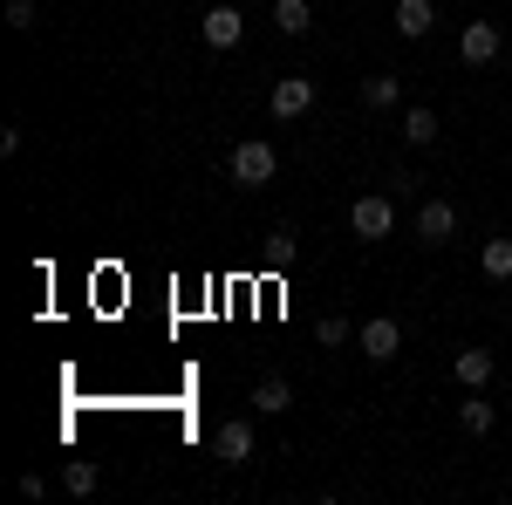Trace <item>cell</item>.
I'll return each mask as SVG.
<instances>
[{
  "label": "cell",
  "mask_w": 512,
  "mask_h": 505,
  "mask_svg": "<svg viewBox=\"0 0 512 505\" xmlns=\"http://www.w3.org/2000/svg\"><path fill=\"white\" fill-rule=\"evenodd\" d=\"M233 185H246V192H260V185H274V171H280V151L267 144V137H246V144H233Z\"/></svg>",
  "instance_id": "1"
},
{
  "label": "cell",
  "mask_w": 512,
  "mask_h": 505,
  "mask_svg": "<svg viewBox=\"0 0 512 505\" xmlns=\"http://www.w3.org/2000/svg\"><path fill=\"white\" fill-rule=\"evenodd\" d=\"M349 226H355V239H390L396 233V205L383 192H362L349 205Z\"/></svg>",
  "instance_id": "2"
},
{
  "label": "cell",
  "mask_w": 512,
  "mask_h": 505,
  "mask_svg": "<svg viewBox=\"0 0 512 505\" xmlns=\"http://www.w3.org/2000/svg\"><path fill=\"white\" fill-rule=\"evenodd\" d=\"M267 110H274L280 123L308 117V110H315V76H280V82H274V96H267Z\"/></svg>",
  "instance_id": "3"
},
{
  "label": "cell",
  "mask_w": 512,
  "mask_h": 505,
  "mask_svg": "<svg viewBox=\"0 0 512 505\" xmlns=\"http://www.w3.org/2000/svg\"><path fill=\"white\" fill-rule=\"evenodd\" d=\"M499 48H506L499 21H465V35H458V55H465L472 69H492V62H499Z\"/></svg>",
  "instance_id": "4"
},
{
  "label": "cell",
  "mask_w": 512,
  "mask_h": 505,
  "mask_svg": "<svg viewBox=\"0 0 512 505\" xmlns=\"http://www.w3.org/2000/svg\"><path fill=\"white\" fill-rule=\"evenodd\" d=\"M212 458H219L226 471H239L246 458H253V424H246V417H226V424L212 430Z\"/></svg>",
  "instance_id": "5"
},
{
  "label": "cell",
  "mask_w": 512,
  "mask_h": 505,
  "mask_svg": "<svg viewBox=\"0 0 512 505\" xmlns=\"http://www.w3.org/2000/svg\"><path fill=\"white\" fill-rule=\"evenodd\" d=\"M355 342H362V355H369V362H390V355L403 349V328H396L390 314H369V321L355 328Z\"/></svg>",
  "instance_id": "6"
},
{
  "label": "cell",
  "mask_w": 512,
  "mask_h": 505,
  "mask_svg": "<svg viewBox=\"0 0 512 505\" xmlns=\"http://www.w3.org/2000/svg\"><path fill=\"white\" fill-rule=\"evenodd\" d=\"M198 28H205V48H239V35H246V14L219 0V7H205V14H198Z\"/></svg>",
  "instance_id": "7"
},
{
  "label": "cell",
  "mask_w": 512,
  "mask_h": 505,
  "mask_svg": "<svg viewBox=\"0 0 512 505\" xmlns=\"http://www.w3.org/2000/svg\"><path fill=\"white\" fill-rule=\"evenodd\" d=\"M451 233H458V205H451V198H424V205H417V239H424V246H444Z\"/></svg>",
  "instance_id": "8"
},
{
  "label": "cell",
  "mask_w": 512,
  "mask_h": 505,
  "mask_svg": "<svg viewBox=\"0 0 512 505\" xmlns=\"http://www.w3.org/2000/svg\"><path fill=\"white\" fill-rule=\"evenodd\" d=\"M431 28H437L431 0H396V35H403V41H424Z\"/></svg>",
  "instance_id": "9"
},
{
  "label": "cell",
  "mask_w": 512,
  "mask_h": 505,
  "mask_svg": "<svg viewBox=\"0 0 512 505\" xmlns=\"http://www.w3.org/2000/svg\"><path fill=\"white\" fill-rule=\"evenodd\" d=\"M451 376H458L465 389H485L492 383V349H458L451 355Z\"/></svg>",
  "instance_id": "10"
},
{
  "label": "cell",
  "mask_w": 512,
  "mask_h": 505,
  "mask_svg": "<svg viewBox=\"0 0 512 505\" xmlns=\"http://www.w3.org/2000/svg\"><path fill=\"white\" fill-rule=\"evenodd\" d=\"M253 410H260V417H280V410H294V383H287V376H267V383L253 389Z\"/></svg>",
  "instance_id": "11"
},
{
  "label": "cell",
  "mask_w": 512,
  "mask_h": 505,
  "mask_svg": "<svg viewBox=\"0 0 512 505\" xmlns=\"http://www.w3.org/2000/svg\"><path fill=\"white\" fill-rule=\"evenodd\" d=\"M274 28L280 35H308L315 28V7L308 0H274Z\"/></svg>",
  "instance_id": "12"
},
{
  "label": "cell",
  "mask_w": 512,
  "mask_h": 505,
  "mask_svg": "<svg viewBox=\"0 0 512 505\" xmlns=\"http://www.w3.org/2000/svg\"><path fill=\"white\" fill-rule=\"evenodd\" d=\"M403 144H417V151H431L437 144V117L417 103V110H403Z\"/></svg>",
  "instance_id": "13"
},
{
  "label": "cell",
  "mask_w": 512,
  "mask_h": 505,
  "mask_svg": "<svg viewBox=\"0 0 512 505\" xmlns=\"http://www.w3.org/2000/svg\"><path fill=\"white\" fill-rule=\"evenodd\" d=\"M362 103H369V110H396V103H403V82L396 76H362Z\"/></svg>",
  "instance_id": "14"
},
{
  "label": "cell",
  "mask_w": 512,
  "mask_h": 505,
  "mask_svg": "<svg viewBox=\"0 0 512 505\" xmlns=\"http://www.w3.org/2000/svg\"><path fill=\"white\" fill-rule=\"evenodd\" d=\"M458 424L472 430V437H485V430L499 424V410H492V403H485V396H478V389H472V396H465V403H458Z\"/></svg>",
  "instance_id": "15"
},
{
  "label": "cell",
  "mask_w": 512,
  "mask_h": 505,
  "mask_svg": "<svg viewBox=\"0 0 512 505\" xmlns=\"http://www.w3.org/2000/svg\"><path fill=\"white\" fill-rule=\"evenodd\" d=\"M294 260H301V233H294V226L267 233V267H294Z\"/></svg>",
  "instance_id": "16"
},
{
  "label": "cell",
  "mask_w": 512,
  "mask_h": 505,
  "mask_svg": "<svg viewBox=\"0 0 512 505\" xmlns=\"http://www.w3.org/2000/svg\"><path fill=\"white\" fill-rule=\"evenodd\" d=\"M478 267H485V280H512V239H485Z\"/></svg>",
  "instance_id": "17"
},
{
  "label": "cell",
  "mask_w": 512,
  "mask_h": 505,
  "mask_svg": "<svg viewBox=\"0 0 512 505\" xmlns=\"http://www.w3.org/2000/svg\"><path fill=\"white\" fill-rule=\"evenodd\" d=\"M62 492L89 499V492H96V465H89V458H69V465H62Z\"/></svg>",
  "instance_id": "18"
},
{
  "label": "cell",
  "mask_w": 512,
  "mask_h": 505,
  "mask_svg": "<svg viewBox=\"0 0 512 505\" xmlns=\"http://www.w3.org/2000/svg\"><path fill=\"white\" fill-rule=\"evenodd\" d=\"M7 28H14V35H35V28H41L35 0H7Z\"/></svg>",
  "instance_id": "19"
},
{
  "label": "cell",
  "mask_w": 512,
  "mask_h": 505,
  "mask_svg": "<svg viewBox=\"0 0 512 505\" xmlns=\"http://www.w3.org/2000/svg\"><path fill=\"white\" fill-rule=\"evenodd\" d=\"M315 342H321V349H342V342H349V321H342V314H321V321H315Z\"/></svg>",
  "instance_id": "20"
}]
</instances>
